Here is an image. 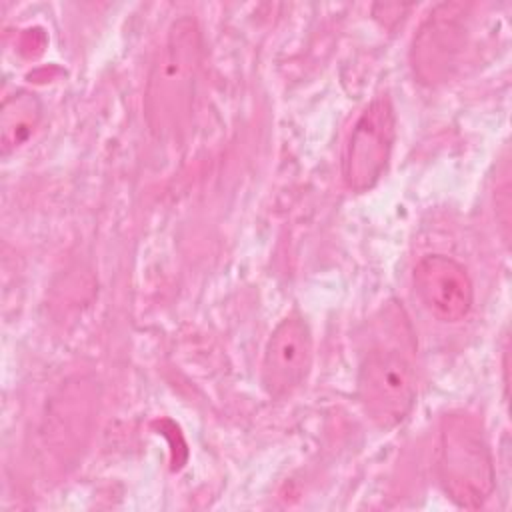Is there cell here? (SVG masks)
I'll return each mask as SVG.
<instances>
[{"instance_id":"obj_1","label":"cell","mask_w":512,"mask_h":512,"mask_svg":"<svg viewBox=\"0 0 512 512\" xmlns=\"http://www.w3.org/2000/svg\"><path fill=\"white\" fill-rule=\"evenodd\" d=\"M202 66V34L190 16L178 18L148 74L144 116L156 136H174L186 126Z\"/></svg>"},{"instance_id":"obj_2","label":"cell","mask_w":512,"mask_h":512,"mask_svg":"<svg viewBox=\"0 0 512 512\" xmlns=\"http://www.w3.org/2000/svg\"><path fill=\"white\" fill-rule=\"evenodd\" d=\"M436 476L460 508H480L494 492V462L480 422L468 412H450L440 422Z\"/></svg>"},{"instance_id":"obj_3","label":"cell","mask_w":512,"mask_h":512,"mask_svg":"<svg viewBox=\"0 0 512 512\" xmlns=\"http://www.w3.org/2000/svg\"><path fill=\"white\" fill-rule=\"evenodd\" d=\"M416 374L410 358L398 348L370 350L358 370V400L380 428H394L412 410Z\"/></svg>"},{"instance_id":"obj_4","label":"cell","mask_w":512,"mask_h":512,"mask_svg":"<svg viewBox=\"0 0 512 512\" xmlns=\"http://www.w3.org/2000/svg\"><path fill=\"white\" fill-rule=\"evenodd\" d=\"M394 126V108L386 96L374 98L360 112L342 154V178L350 190L364 192L380 180L390 160Z\"/></svg>"},{"instance_id":"obj_5","label":"cell","mask_w":512,"mask_h":512,"mask_svg":"<svg viewBox=\"0 0 512 512\" xmlns=\"http://www.w3.org/2000/svg\"><path fill=\"white\" fill-rule=\"evenodd\" d=\"M470 4L446 2L436 6L422 22L412 42V68L422 82L446 80L458 64L466 42Z\"/></svg>"},{"instance_id":"obj_6","label":"cell","mask_w":512,"mask_h":512,"mask_svg":"<svg viewBox=\"0 0 512 512\" xmlns=\"http://www.w3.org/2000/svg\"><path fill=\"white\" fill-rule=\"evenodd\" d=\"M312 332L300 314H290L272 330L262 358V386L284 398L304 384L312 368Z\"/></svg>"},{"instance_id":"obj_7","label":"cell","mask_w":512,"mask_h":512,"mask_svg":"<svg viewBox=\"0 0 512 512\" xmlns=\"http://www.w3.org/2000/svg\"><path fill=\"white\" fill-rule=\"evenodd\" d=\"M414 286L422 304L442 322L462 320L474 300L468 270L444 254H428L414 268Z\"/></svg>"},{"instance_id":"obj_8","label":"cell","mask_w":512,"mask_h":512,"mask_svg":"<svg viewBox=\"0 0 512 512\" xmlns=\"http://www.w3.org/2000/svg\"><path fill=\"white\" fill-rule=\"evenodd\" d=\"M42 118V102L30 90H18L2 102L0 108V144L2 154L22 146L36 130Z\"/></svg>"}]
</instances>
